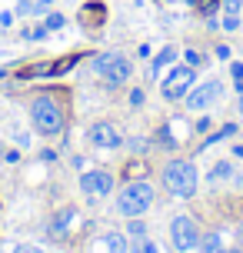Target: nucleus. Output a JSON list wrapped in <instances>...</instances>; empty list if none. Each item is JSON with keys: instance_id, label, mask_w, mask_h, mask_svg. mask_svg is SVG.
<instances>
[{"instance_id": "f257e3e1", "label": "nucleus", "mask_w": 243, "mask_h": 253, "mask_svg": "<svg viewBox=\"0 0 243 253\" xmlns=\"http://www.w3.org/2000/svg\"><path fill=\"white\" fill-rule=\"evenodd\" d=\"M30 124L43 137H60L64 133V124H67L64 107L53 100V97H37V100L30 103Z\"/></svg>"}, {"instance_id": "f03ea898", "label": "nucleus", "mask_w": 243, "mask_h": 253, "mask_svg": "<svg viewBox=\"0 0 243 253\" xmlns=\"http://www.w3.org/2000/svg\"><path fill=\"white\" fill-rule=\"evenodd\" d=\"M163 190L166 193H173L177 200H190L193 193H197V167L193 160H170L163 167Z\"/></svg>"}, {"instance_id": "7ed1b4c3", "label": "nucleus", "mask_w": 243, "mask_h": 253, "mask_svg": "<svg viewBox=\"0 0 243 253\" xmlns=\"http://www.w3.org/2000/svg\"><path fill=\"white\" fill-rule=\"evenodd\" d=\"M150 207H154V187L147 180H127L117 193V210L123 216H143Z\"/></svg>"}, {"instance_id": "20e7f679", "label": "nucleus", "mask_w": 243, "mask_h": 253, "mask_svg": "<svg viewBox=\"0 0 243 253\" xmlns=\"http://www.w3.org/2000/svg\"><path fill=\"white\" fill-rule=\"evenodd\" d=\"M93 70L100 74V80L107 87H123L133 74V63L123 57V53H100L97 63H93Z\"/></svg>"}, {"instance_id": "39448f33", "label": "nucleus", "mask_w": 243, "mask_h": 253, "mask_svg": "<svg viewBox=\"0 0 243 253\" xmlns=\"http://www.w3.org/2000/svg\"><path fill=\"white\" fill-rule=\"evenodd\" d=\"M197 84V70L193 67H173L170 74L163 77V84H160V93H163V100H183L190 87Z\"/></svg>"}, {"instance_id": "423d86ee", "label": "nucleus", "mask_w": 243, "mask_h": 253, "mask_svg": "<svg viewBox=\"0 0 243 253\" xmlns=\"http://www.w3.org/2000/svg\"><path fill=\"white\" fill-rule=\"evenodd\" d=\"M170 240L177 247L180 253H190L197 250V243H200V227H197V220L187 213L173 216V223H170Z\"/></svg>"}, {"instance_id": "0eeeda50", "label": "nucleus", "mask_w": 243, "mask_h": 253, "mask_svg": "<svg viewBox=\"0 0 243 253\" xmlns=\"http://www.w3.org/2000/svg\"><path fill=\"white\" fill-rule=\"evenodd\" d=\"M80 190H83V197H90V200H103L114 190V173L110 170H87L80 177Z\"/></svg>"}, {"instance_id": "6e6552de", "label": "nucleus", "mask_w": 243, "mask_h": 253, "mask_svg": "<svg viewBox=\"0 0 243 253\" xmlns=\"http://www.w3.org/2000/svg\"><path fill=\"white\" fill-rule=\"evenodd\" d=\"M220 90H223V87H220V80H217V77H210V80H203V84H193L190 93H187L183 100H187L190 110H206V107L220 97Z\"/></svg>"}, {"instance_id": "1a4fd4ad", "label": "nucleus", "mask_w": 243, "mask_h": 253, "mask_svg": "<svg viewBox=\"0 0 243 253\" xmlns=\"http://www.w3.org/2000/svg\"><path fill=\"white\" fill-rule=\"evenodd\" d=\"M87 140L93 143V147H100V150H117V147H123L120 130H117L114 124H107V120H100V124L90 126V130H87Z\"/></svg>"}, {"instance_id": "9d476101", "label": "nucleus", "mask_w": 243, "mask_h": 253, "mask_svg": "<svg viewBox=\"0 0 243 253\" xmlns=\"http://www.w3.org/2000/svg\"><path fill=\"white\" fill-rule=\"evenodd\" d=\"M103 20H107V7L103 3H83V10H80V24L83 27H103Z\"/></svg>"}, {"instance_id": "9b49d317", "label": "nucleus", "mask_w": 243, "mask_h": 253, "mask_svg": "<svg viewBox=\"0 0 243 253\" xmlns=\"http://www.w3.org/2000/svg\"><path fill=\"white\" fill-rule=\"evenodd\" d=\"M53 0H20L17 3V17H30V13H47Z\"/></svg>"}, {"instance_id": "f8f14e48", "label": "nucleus", "mask_w": 243, "mask_h": 253, "mask_svg": "<svg viewBox=\"0 0 243 253\" xmlns=\"http://www.w3.org/2000/svg\"><path fill=\"white\" fill-rule=\"evenodd\" d=\"M197 250H200V253H223V240H220V233H206V237H200Z\"/></svg>"}, {"instance_id": "ddd939ff", "label": "nucleus", "mask_w": 243, "mask_h": 253, "mask_svg": "<svg viewBox=\"0 0 243 253\" xmlns=\"http://www.w3.org/2000/svg\"><path fill=\"white\" fill-rule=\"evenodd\" d=\"M70 220H77V210H74V207H67L64 213L53 220V233H57V237H64L67 230H70Z\"/></svg>"}, {"instance_id": "4468645a", "label": "nucleus", "mask_w": 243, "mask_h": 253, "mask_svg": "<svg viewBox=\"0 0 243 253\" xmlns=\"http://www.w3.org/2000/svg\"><path fill=\"white\" fill-rule=\"evenodd\" d=\"M103 247H107V253H127V240H123V233H107L103 237Z\"/></svg>"}, {"instance_id": "2eb2a0df", "label": "nucleus", "mask_w": 243, "mask_h": 253, "mask_svg": "<svg viewBox=\"0 0 243 253\" xmlns=\"http://www.w3.org/2000/svg\"><path fill=\"white\" fill-rule=\"evenodd\" d=\"M147 170H150V167H147L143 157H140V160H130V164H127V180H143V177H147Z\"/></svg>"}, {"instance_id": "dca6fc26", "label": "nucleus", "mask_w": 243, "mask_h": 253, "mask_svg": "<svg viewBox=\"0 0 243 253\" xmlns=\"http://www.w3.org/2000/svg\"><path fill=\"white\" fill-rule=\"evenodd\" d=\"M127 233H130V240H140V237H147V223H143L140 216H130Z\"/></svg>"}, {"instance_id": "f3484780", "label": "nucleus", "mask_w": 243, "mask_h": 253, "mask_svg": "<svg viewBox=\"0 0 243 253\" xmlns=\"http://www.w3.org/2000/svg\"><path fill=\"white\" fill-rule=\"evenodd\" d=\"M173 60H177V47H170V43H166L163 50L157 53V60H154V70H160L163 63H173Z\"/></svg>"}, {"instance_id": "a211bd4d", "label": "nucleus", "mask_w": 243, "mask_h": 253, "mask_svg": "<svg viewBox=\"0 0 243 253\" xmlns=\"http://www.w3.org/2000/svg\"><path fill=\"white\" fill-rule=\"evenodd\" d=\"M233 177V167L227 164V160H220L217 167H213V173H210V180H213V183H217V180H230Z\"/></svg>"}, {"instance_id": "6ab92c4d", "label": "nucleus", "mask_w": 243, "mask_h": 253, "mask_svg": "<svg viewBox=\"0 0 243 253\" xmlns=\"http://www.w3.org/2000/svg\"><path fill=\"white\" fill-rule=\"evenodd\" d=\"M157 137H160V147H166V150H177V147H180V140L170 133V126H163V130H160Z\"/></svg>"}, {"instance_id": "aec40b11", "label": "nucleus", "mask_w": 243, "mask_h": 253, "mask_svg": "<svg viewBox=\"0 0 243 253\" xmlns=\"http://www.w3.org/2000/svg\"><path fill=\"white\" fill-rule=\"evenodd\" d=\"M64 24H67V17H64V13H57V10H50V13H47V20H43L47 30H60Z\"/></svg>"}, {"instance_id": "412c9836", "label": "nucleus", "mask_w": 243, "mask_h": 253, "mask_svg": "<svg viewBox=\"0 0 243 253\" xmlns=\"http://www.w3.org/2000/svg\"><path fill=\"white\" fill-rule=\"evenodd\" d=\"M130 253H157V247H154V240H147V237H140V240H133Z\"/></svg>"}, {"instance_id": "4be33fe9", "label": "nucleus", "mask_w": 243, "mask_h": 253, "mask_svg": "<svg viewBox=\"0 0 243 253\" xmlns=\"http://www.w3.org/2000/svg\"><path fill=\"white\" fill-rule=\"evenodd\" d=\"M217 7H220V0H197V10L203 13V17H213Z\"/></svg>"}, {"instance_id": "5701e85b", "label": "nucleus", "mask_w": 243, "mask_h": 253, "mask_svg": "<svg viewBox=\"0 0 243 253\" xmlns=\"http://www.w3.org/2000/svg\"><path fill=\"white\" fill-rule=\"evenodd\" d=\"M127 147L133 153H147V140H143V137H133V140H127Z\"/></svg>"}, {"instance_id": "b1692460", "label": "nucleus", "mask_w": 243, "mask_h": 253, "mask_svg": "<svg viewBox=\"0 0 243 253\" xmlns=\"http://www.w3.org/2000/svg\"><path fill=\"white\" fill-rule=\"evenodd\" d=\"M240 27V13H227L223 17V30H237Z\"/></svg>"}, {"instance_id": "393cba45", "label": "nucleus", "mask_w": 243, "mask_h": 253, "mask_svg": "<svg viewBox=\"0 0 243 253\" xmlns=\"http://www.w3.org/2000/svg\"><path fill=\"white\" fill-rule=\"evenodd\" d=\"M220 7L227 13H240V7H243V0H220Z\"/></svg>"}, {"instance_id": "a878e982", "label": "nucleus", "mask_w": 243, "mask_h": 253, "mask_svg": "<svg viewBox=\"0 0 243 253\" xmlns=\"http://www.w3.org/2000/svg\"><path fill=\"white\" fill-rule=\"evenodd\" d=\"M130 103L140 107V103H143V90H130Z\"/></svg>"}, {"instance_id": "bb28decb", "label": "nucleus", "mask_w": 243, "mask_h": 253, "mask_svg": "<svg viewBox=\"0 0 243 253\" xmlns=\"http://www.w3.org/2000/svg\"><path fill=\"white\" fill-rule=\"evenodd\" d=\"M183 57H187V63H190V67H197V63H200V53H197V50H187Z\"/></svg>"}, {"instance_id": "cd10ccee", "label": "nucleus", "mask_w": 243, "mask_h": 253, "mask_svg": "<svg viewBox=\"0 0 243 253\" xmlns=\"http://www.w3.org/2000/svg\"><path fill=\"white\" fill-rule=\"evenodd\" d=\"M13 253H43V250H40V247H27V243H24V247H17Z\"/></svg>"}, {"instance_id": "c85d7f7f", "label": "nucleus", "mask_w": 243, "mask_h": 253, "mask_svg": "<svg viewBox=\"0 0 243 253\" xmlns=\"http://www.w3.org/2000/svg\"><path fill=\"white\" fill-rule=\"evenodd\" d=\"M230 70H233V80H243V63H233Z\"/></svg>"}, {"instance_id": "c756f323", "label": "nucleus", "mask_w": 243, "mask_h": 253, "mask_svg": "<svg viewBox=\"0 0 243 253\" xmlns=\"http://www.w3.org/2000/svg\"><path fill=\"white\" fill-rule=\"evenodd\" d=\"M13 24V13H0V27H10Z\"/></svg>"}, {"instance_id": "7c9ffc66", "label": "nucleus", "mask_w": 243, "mask_h": 253, "mask_svg": "<svg viewBox=\"0 0 243 253\" xmlns=\"http://www.w3.org/2000/svg\"><path fill=\"white\" fill-rule=\"evenodd\" d=\"M233 153H237V157L243 160V143H237V147H233Z\"/></svg>"}, {"instance_id": "2f4dec72", "label": "nucleus", "mask_w": 243, "mask_h": 253, "mask_svg": "<svg viewBox=\"0 0 243 253\" xmlns=\"http://www.w3.org/2000/svg\"><path fill=\"white\" fill-rule=\"evenodd\" d=\"M237 237H240V250H243V223H240V230H237Z\"/></svg>"}, {"instance_id": "473e14b6", "label": "nucleus", "mask_w": 243, "mask_h": 253, "mask_svg": "<svg viewBox=\"0 0 243 253\" xmlns=\"http://www.w3.org/2000/svg\"><path fill=\"white\" fill-rule=\"evenodd\" d=\"M240 110H243V93H240Z\"/></svg>"}]
</instances>
